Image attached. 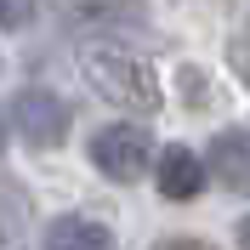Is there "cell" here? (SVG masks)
<instances>
[{
  "label": "cell",
  "mask_w": 250,
  "mask_h": 250,
  "mask_svg": "<svg viewBox=\"0 0 250 250\" xmlns=\"http://www.w3.org/2000/svg\"><path fill=\"white\" fill-rule=\"evenodd\" d=\"M239 245H245V250H250V216H245V222H239Z\"/></svg>",
  "instance_id": "cell-10"
},
{
  "label": "cell",
  "mask_w": 250,
  "mask_h": 250,
  "mask_svg": "<svg viewBox=\"0 0 250 250\" xmlns=\"http://www.w3.org/2000/svg\"><path fill=\"white\" fill-rule=\"evenodd\" d=\"M12 120H17L29 148H57L68 137V103L57 91H46V85H23L12 97Z\"/></svg>",
  "instance_id": "cell-2"
},
{
  "label": "cell",
  "mask_w": 250,
  "mask_h": 250,
  "mask_svg": "<svg viewBox=\"0 0 250 250\" xmlns=\"http://www.w3.org/2000/svg\"><path fill=\"white\" fill-rule=\"evenodd\" d=\"M91 165L103 176H114V182H137L148 171V137L137 125H108V131L91 137Z\"/></svg>",
  "instance_id": "cell-3"
},
{
  "label": "cell",
  "mask_w": 250,
  "mask_h": 250,
  "mask_svg": "<svg viewBox=\"0 0 250 250\" xmlns=\"http://www.w3.org/2000/svg\"><path fill=\"white\" fill-rule=\"evenodd\" d=\"M205 176H216L222 188H250V137L245 131L210 137V165H205Z\"/></svg>",
  "instance_id": "cell-4"
},
{
  "label": "cell",
  "mask_w": 250,
  "mask_h": 250,
  "mask_svg": "<svg viewBox=\"0 0 250 250\" xmlns=\"http://www.w3.org/2000/svg\"><path fill=\"white\" fill-rule=\"evenodd\" d=\"M34 23V6H0V29H29Z\"/></svg>",
  "instance_id": "cell-8"
},
{
  "label": "cell",
  "mask_w": 250,
  "mask_h": 250,
  "mask_svg": "<svg viewBox=\"0 0 250 250\" xmlns=\"http://www.w3.org/2000/svg\"><path fill=\"white\" fill-rule=\"evenodd\" d=\"M159 193H165V199H193V193H199L205 188V159L199 154H188V148H165V154H159Z\"/></svg>",
  "instance_id": "cell-5"
},
{
  "label": "cell",
  "mask_w": 250,
  "mask_h": 250,
  "mask_svg": "<svg viewBox=\"0 0 250 250\" xmlns=\"http://www.w3.org/2000/svg\"><path fill=\"white\" fill-rule=\"evenodd\" d=\"M154 250H210V245H205V239H159Z\"/></svg>",
  "instance_id": "cell-9"
},
{
  "label": "cell",
  "mask_w": 250,
  "mask_h": 250,
  "mask_svg": "<svg viewBox=\"0 0 250 250\" xmlns=\"http://www.w3.org/2000/svg\"><path fill=\"white\" fill-rule=\"evenodd\" d=\"M228 62H233V74L250 85V34H233L228 40Z\"/></svg>",
  "instance_id": "cell-7"
},
{
  "label": "cell",
  "mask_w": 250,
  "mask_h": 250,
  "mask_svg": "<svg viewBox=\"0 0 250 250\" xmlns=\"http://www.w3.org/2000/svg\"><path fill=\"white\" fill-rule=\"evenodd\" d=\"M0 148H6V120H0Z\"/></svg>",
  "instance_id": "cell-11"
},
{
  "label": "cell",
  "mask_w": 250,
  "mask_h": 250,
  "mask_svg": "<svg viewBox=\"0 0 250 250\" xmlns=\"http://www.w3.org/2000/svg\"><path fill=\"white\" fill-rule=\"evenodd\" d=\"M46 250H114V233L91 216H57L46 228Z\"/></svg>",
  "instance_id": "cell-6"
},
{
  "label": "cell",
  "mask_w": 250,
  "mask_h": 250,
  "mask_svg": "<svg viewBox=\"0 0 250 250\" xmlns=\"http://www.w3.org/2000/svg\"><path fill=\"white\" fill-rule=\"evenodd\" d=\"M85 80H91V91L103 97V103H114V108H125V114H154L159 108V80H154V68L137 62V57L91 51V57H85Z\"/></svg>",
  "instance_id": "cell-1"
}]
</instances>
